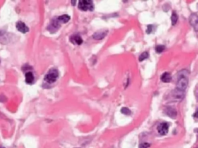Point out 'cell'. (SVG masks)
<instances>
[{
  "label": "cell",
  "instance_id": "6da1fadb",
  "mask_svg": "<svg viewBox=\"0 0 198 148\" xmlns=\"http://www.w3.org/2000/svg\"><path fill=\"white\" fill-rule=\"evenodd\" d=\"M188 76H189V71L187 70H183L178 73L176 89L185 92L186 89L188 86V82H189L188 81Z\"/></svg>",
  "mask_w": 198,
  "mask_h": 148
},
{
  "label": "cell",
  "instance_id": "2e32d148",
  "mask_svg": "<svg viewBox=\"0 0 198 148\" xmlns=\"http://www.w3.org/2000/svg\"><path fill=\"white\" fill-rule=\"evenodd\" d=\"M148 57H149V53H148V52H144V53H142V54L139 56V60L140 62H142L143 60H145V59H147Z\"/></svg>",
  "mask_w": 198,
  "mask_h": 148
},
{
  "label": "cell",
  "instance_id": "7a4b0ae2",
  "mask_svg": "<svg viewBox=\"0 0 198 148\" xmlns=\"http://www.w3.org/2000/svg\"><path fill=\"white\" fill-rule=\"evenodd\" d=\"M59 76V72L56 69H51L48 71V73H46L45 77H44V80L48 83H53L57 80V79Z\"/></svg>",
  "mask_w": 198,
  "mask_h": 148
},
{
  "label": "cell",
  "instance_id": "44dd1931",
  "mask_svg": "<svg viewBox=\"0 0 198 148\" xmlns=\"http://www.w3.org/2000/svg\"><path fill=\"white\" fill-rule=\"evenodd\" d=\"M193 117H196V118H198V110L197 111V112H196L194 114H193Z\"/></svg>",
  "mask_w": 198,
  "mask_h": 148
},
{
  "label": "cell",
  "instance_id": "52a82bcc",
  "mask_svg": "<svg viewBox=\"0 0 198 148\" xmlns=\"http://www.w3.org/2000/svg\"><path fill=\"white\" fill-rule=\"evenodd\" d=\"M189 21H190L191 25L194 29V30L196 32H198V15L195 13L191 14L190 18H189Z\"/></svg>",
  "mask_w": 198,
  "mask_h": 148
},
{
  "label": "cell",
  "instance_id": "5b68a950",
  "mask_svg": "<svg viewBox=\"0 0 198 148\" xmlns=\"http://www.w3.org/2000/svg\"><path fill=\"white\" fill-rule=\"evenodd\" d=\"M164 113H166V115H167L168 117H170L172 119H176L177 117V111L176 110V108L173 107V106L166 107L165 110H164Z\"/></svg>",
  "mask_w": 198,
  "mask_h": 148
},
{
  "label": "cell",
  "instance_id": "8fae6325",
  "mask_svg": "<svg viewBox=\"0 0 198 148\" xmlns=\"http://www.w3.org/2000/svg\"><path fill=\"white\" fill-rule=\"evenodd\" d=\"M108 33V31H98L92 35V37L94 40H102L103 38L105 37V35H107Z\"/></svg>",
  "mask_w": 198,
  "mask_h": 148
},
{
  "label": "cell",
  "instance_id": "ffe728a7",
  "mask_svg": "<svg viewBox=\"0 0 198 148\" xmlns=\"http://www.w3.org/2000/svg\"><path fill=\"white\" fill-rule=\"evenodd\" d=\"M152 29H153V26H152V25H148V28H147V30H146V33H147L148 34H150V33H152Z\"/></svg>",
  "mask_w": 198,
  "mask_h": 148
},
{
  "label": "cell",
  "instance_id": "e0dca14e",
  "mask_svg": "<svg viewBox=\"0 0 198 148\" xmlns=\"http://www.w3.org/2000/svg\"><path fill=\"white\" fill-rule=\"evenodd\" d=\"M165 46L163 45H158L156 46V53H161L162 52H163V51L165 50Z\"/></svg>",
  "mask_w": 198,
  "mask_h": 148
},
{
  "label": "cell",
  "instance_id": "3957f363",
  "mask_svg": "<svg viewBox=\"0 0 198 148\" xmlns=\"http://www.w3.org/2000/svg\"><path fill=\"white\" fill-rule=\"evenodd\" d=\"M78 9L81 11H92L94 4L90 0H81L78 2Z\"/></svg>",
  "mask_w": 198,
  "mask_h": 148
},
{
  "label": "cell",
  "instance_id": "4fadbf2b",
  "mask_svg": "<svg viewBox=\"0 0 198 148\" xmlns=\"http://www.w3.org/2000/svg\"><path fill=\"white\" fill-rule=\"evenodd\" d=\"M171 80H172V76H171V74L170 73L166 72L161 76V80L163 83H170Z\"/></svg>",
  "mask_w": 198,
  "mask_h": 148
},
{
  "label": "cell",
  "instance_id": "277c9868",
  "mask_svg": "<svg viewBox=\"0 0 198 148\" xmlns=\"http://www.w3.org/2000/svg\"><path fill=\"white\" fill-rule=\"evenodd\" d=\"M61 23H60V21L57 19V18H55V19H53V20L51 21V24L49 25L47 29H48L49 31H51V33H52V32H56L59 28L61 27Z\"/></svg>",
  "mask_w": 198,
  "mask_h": 148
},
{
  "label": "cell",
  "instance_id": "9c48e42d",
  "mask_svg": "<svg viewBox=\"0 0 198 148\" xmlns=\"http://www.w3.org/2000/svg\"><path fill=\"white\" fill-rule=\"evenodd\" d=\"M70 41L74 45H81L83 43V40L79 35H73L70 37Z\"/></svg>",
  "mask_w": 198,
  "mask_h": 148
},
{
  "label": "cell",
  "instance_id": "7c38bea8",
  "mask_svg": "<svg viewBox=\"0 0 198 148\" xmlns=\"http://www.w3.org/2000/svg\"><path fill=\"white\" fill-rule=\"evenodd\" d=\"M25 79H26V83L28 84H33L35 80V78L33 76V73L32 72H27L25 74Z\"/></svg>",
  "mask_w": 198,
  "mask_h": 148
},
{
  "label": "cell",
  "instance_id": "603a6c76",
  "mask_svg": "<svg viewBox=\"0 0 198 148\" xmlns=\"http://www.w3.org/2000/svg\"></svg>",
  "mask_w": 198,
  "mask_h": 148
},
{
  "label": "cell",
  "instance_id": "5bb4252c",
  "mask_svg": "<svg viewBox=\"0 0 198 148\" xmlns=\"http://www.w3.org/2000/svg\"><path fill=\"white\" fill-rule=\"evenodd\" d=\"M57 18V19L60 21V23H67V22L70 21V19H71V17H70L68 15H61V16H58V17Z\"/></svg>",
  "mask_w": 198,
  "mask_h": 148
},
{
  "label": "cell",
  "instance_id": "30bf717a",
  "mask_svg": "<svg viewBox=\"0 0 198 148\" xmlns=\"http://www.w3.org/2000/svg\"><path fill=\"white\" fill-rule=\"evenodd\" d=\"M172 95L176 100H182L184 98L185 93H184V91H181L176 88L175 90L172 92Z\"/></svg>",
  "mask_w": 198,
  "mask_h": 148
},
{
  "label": "cell",
  "instance_id": "7402d4cb",
  "mask_svg": "<svg viewBox=\"0 0 198 148\" xmlns=\"http://www.w3.org/2000/svg\"><path fill=\"white\" fill-rule=\"evenodd\" d=\"M0 148H5L4 147H3V146H0Z\"/></svg>",
  "mask_w": 198,
  "mask_h": 148
},
{
  "label": "cell",
  "instance_id": "ac0fdd59",
  "mask_svg": "<svg viewBox=\"0 0 198 148\" xmlns=\"http://www.w3.org/2000/svg\"><path fill=\"white\" fill-rule=\"evenodd\" d=\"M121 112H122V113L125 114V115H129L130 113H131V110H130L129 109V108H127V107L122 108Z\"/></svg>",
  "mask_w": 198,
  "mask_h": 148
},
{
  "label": "cell",
  "instance_id": "9a60e30c",
  "mask_svg": "<svg viewBox=\"0 0 198 148\" xmlns=\"http://www.w3.org/2000/svg\"><path fill=\"white\" fill-rule=\"evenodd\" d=\"M178 20V15L176 14V12H173L172 13V15H171V22H172V25H176V23H177Z\"/></svg>",
  "mask_w": 198,
  "mask_h": 148
},
{
  "label": "cell",
  "instance_id": "ba28073f",
  "mask_svg": "<svg viewBox=\"0 0 198 148\" xmlns=\"http://www.w3.org/2000/svg\"><path fill=\"white\" fill-rule=\"evenodd\" d=\"M15 26H16V29H18V31H20V33H28L29 30H30L28 26H26V25L25 23H23V22H21V21L17 22Z\"/></svg>",
  "mask_w": 198,
  "mask_h": 148
},
{
  "label": "cell",
  "instance_id": "d6986e66",
  "mask_svg": "<svg viewBox=\"0 0 198 148\" xmlns=\"http://www.w3.org/2000/svg\"><path fill=\"white\" fill-rule=\"evenodd\" d=\"M150 147V144L149 143H142L139 144V148H149Z\"/></svg>",
  "mask_w": 198,
  "mask_h": 148
},
{
  "label": "cell",
  "instance_id": "8992f818",
  "mask_svg": "<svg viewBox=\"0 0 198 148\" xmlns=\"http://www.w3.org/2000/svg\"><path fill=\"white\" fill-rule=\"evenodd\" d=\"M157 131L158 133H160V135L164 136L168 133L169 131V124L168 123H161L159 124L157 127Z\"/></svg>",
  "mask_w": 198,
  "mask_h": 148
}]
</instances>
